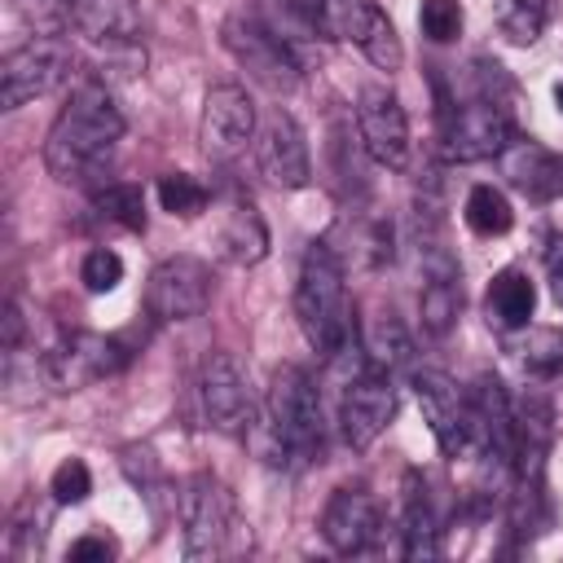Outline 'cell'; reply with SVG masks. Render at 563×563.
<instances>
[{"label": "cell", "instance_id": "836d02e7", "mask_svg": "<svg viewBox=\"0 0 563 563\" xmlns=\"http://www.w3.org/2000/svg\"><path fill=\"white\" fill-rule=\"evenodd\" d=\"M44 532H48V510H35V501H22V510H18L13 528H9V554L13 559L40 554Z\"/></svg>", "mask_w": 563, "mask_h": 563}, {"label": "cell", "instance_id": "30bf717a", "mask_svg": "<svg viewBox=\"0 0 563 563\" xmlns=\"http://www.w3.org/2000/svg\"><path fill=\"white\" fill-rule=\"evenodd\" d=\"M128 347L110 334H97V330H70L53 343V352L44 356L48 365V378L57 391H79L88 383H101L110 374H119L128 365Z\"/></svg>", "mask_w": 563, "mask_h": 563}, {"label": "cell", "instance_id": "484cf974", "mask_svg": "<svg viewBox=\"0 0 563 563\" xmlns=\"http://www.w3.org/2000/svg\"><path fill=\"white\" fill-rule=\"evenodd\" d=\"M123 471H128V479L141 488V497L150 501V510L154 515H163L167 506H176L180 497L172 493V484L163 479V466H158V457H154V449H145V444H128L123 449Z\"/></svg>", "mask_w": 563, "mask_h": 563}, {"label": "cell", "instance_id": "f1b7e54d", "mask_svg": "<svg viewBox=\"0 0 563 563\" xmlns=\"http://www.w3.org/2000/svg\"><path fill=\"white\" fill-rule=\"evenodd\" d=\"M462 216H466L471 233H479V238H501L515 224V211H510V202L497 185H471Z\"/></svg>", "mask_w": 563, "mask_h": 563}, {"label": "cell", "instance_id": "7402d4cb", "mask_svg": "<svg viewBox=\"0 0 563 563\" xmlns=\"http://www.w3.org/2000/svg\"><path fill=\"white\" fill-rule=\"evenodd\" d=\"M484 308H488V321H497L501 330H523V325L532 321V308H537V286L528 282V273L501 268V273L488 282Z\"/></svg>", "mask_w": 563, "mask_h": 563}, {"label": "cell", "instance_id": "d590c367", "mask_svg": "<svg viewBox=\"0 0 563 563\" xmlns=\"http://www.w3.org/2000/svg\"><path fill=\"white\" fill-rule=\"evenodd\" d=\"M519 356H523V365H528V369L550 374V369H559V365H563V334H559V330H537L532 339H523Z\"/></svg>", "mask_w": 563, "mask_h": 563}, {"label": "cell", "instance_id": "f546056e", "mask_svg": "<svg viewBox=\"0 0 563 563\" xmlns=\"http://www.w3.org/2000/svg\"><path fill=\"white\" fill-rule=\"evenodd\" d=\"M545 18H550V4H545V0H501V4H497V26H501V35H506L510 44H519V48H528V44L541 40Z\"/></svg>", "mask_w": 563, "mask_h": 563}, {"label": "cell", "instance_id": "5b68a950", "mask_svg": "<svg viewBox=\"0 0 563 563\" xmlns=\"http://www.w3.org/2000/svg\"><path fill=\"white\" fill-rule=\"evenodd\" d=\"M75 70V53L57 31H40L26 44L9 48L0 62V106L18 110L35 97H48L53 88H62Z\"/></svg>", "mask_w": 563, "mask_h": 563}, {"label": "cell", "instance_id": "3957f363", "mask_svg": "<svg viewBox=\"0 0 563 563\" xmlns=\"http://www.w3.org/2000/svg\"><path fill=\"white\" fill-rule=\"evenodd\" d=\"M295 317L317 356H339L356 339L352 303H347V273L330 242H312L299 264L295 282Z\"/></svg>", "mask_w": 563, "mask_h": 563}, {"label": "cell", "instance_id": "8992f818", "mask_svg": "<svg viewBox=\"0 0 563 563\" xmlns=\"http://www.w3.org/2000/svg\"><path fill=\"white\" fill-rule=\"evenodd\" d=\"M515 136L510 110L479 92L462 106L440 97V141H444V158L449 163H479V158H497Z\"/></svg>", "mask_w": 563, "mask_h": 563}, {"label": "cell", "instance_id": "f35d334b", "mask_svg": "<svg viewBox=\"0 0 563 563\" xmlns=\"http://www.w3.org/2000/svg\"><path fill=\"white\" fill-rule=\"evenodd\" d=\"M13 347H22V308H18V299L4 303V352H13Z\"/></svg>", "mask_w": 563, "mask_h": 563}, {"label": "cell", "instance_id": "44dd1931", "mask_svg": "<svg viewBox=\"0 0 563 563\" xmlns=\"http://www.w3.org/2000/svg\"><path fill=\"white\" fill-rule=\"evenodd\" d=\"M400 554H405V559H435V554H440V523H435V506H431V497H427V484H418V471H409V475H405Z\"/></svg>", "mask_w": 563, "mask_h": 563}, {"label": "cell", "instance_id": "e575fe53", "mask_svg": "<svg viewBox=\"0 0 563 563\" xmlns=\"http://www.w3.org/2000/svg\"><path fill=\"white\" fill-rule=\"evenodd\" d=\"M48 493H53L57 506H79V501L92 493V475H88V466H84L79 457L57 462V471H53V479H48Z\"/></svg>", "mask_w": 563, "mask_h": 563}, {"label": "cell", "instance_id": "4316f807", "mask_svg": "<svg viewBox=\"0 0 563 563\" xmlns=\"http://www.w3.org/2000/svg\"><path fill=\"white\" fill-rule=\"evenodd\" d=\"M92 211L106 224H119L128 233H145V194L136 185H128V180H114V185L97 189L92 194Z\"/></svg>", "mask_w": 563, "mask_h": 563}, {"label": "cell", "instance_id": "5bb4252c", "mask_svg": "<svg viewBox=\"0 0 563 563\" xmlns=\"http://www.w3.org/2000/svg\"><path fill=\"white\" fill-rule=\"evenodd\" d=\"M413 391L422 405V418L440 444L444 457H466L471 453V400L466 387H457L444 369H422L413 374Z\"/></svg>", "mask_w": 563, "mask_h": 563}, {"label": "cell", "instance_id": "d4e9b609", "mask_svg": "<svg viewBox=\"0 0 563 563\" xmlns=\"http://www.w3.org/2000/svg\"><path fill=\"white\" fill-rule=\"evenodd\" d=\"M312 40H347L356 0H282Z\"/></svg>", "mask_w": 563, "mask_h": 563}, {"label": "cell", "instance_id": "ffe728a7", "mask_svg": "<svg viewBox=\"0 0 563 563\" xmlns=\"http://www.w3.org/2000/svg\"><path fill=\"white\" fill-rule=\"evenodd\" d=\"M347 40L369 57V66H378V70H387V75L405 66V44H400V35H396L391 18H387L374 0H356V9H352V26H347Z\"/></svg>", "mask_w": 563, "mask_h": 563}, {"label": "cell", "instance_id": "d6a6232c", "mask_svg": "<svg viewBox=\"0 0 563 563\" xmlns=\"http://www.w3.org/2000/svg\"><path fill=\"white\" fill-rule=\"evenodd\" d=\"M79 282H84V290H92V295L114 290V286L123 282V260H119V251L92 246V251L84 255V264H79Z\"/></svg>", "mask_w": 563, "mask_h": 563}, {"label": "cell", "instance_id": "277c9868", "mask_svg": "<svg viewBox=\"0 0 563 563\" xmlns=\"http://www.w3.org/2000/svg\"><path fill=\"white\" fill-rule=\"evenodd\" d=\"M220 44L229 48V57L273 97H286L299 88L303 79V62L295 53V44L286 35H277L268 22L251 18V13H229L220 22Z\"/></svg>", "mask_w": 563, "mask_h": 563}, {"label": "cell", "instance_id": "ba28073f", "mask_svg": "<svg viewBox=\"0 0 563 563\" xmlns=\"http://www.w3.org/2000/svg\"><path fill=\"white\" fill-rule=\"evenodd\" d=\"M211 303V264L198 255H167L145 282V312L154 321H194Z\"/></svg>", "mask_w": 563, "mask_h": 563}, {"label": "cell", "instance_id": "52a82bcc", "mask_svg": "<svg viewBox=\"0 0 563 563\" xmlns=\"http://www.w3.org/2000/svg\"><path fill=\"white\" fill-rule=\"evenodd\" d=\"M180 523H185V559H220L238 528V506L224 479L198 471L180 488Z\"/></svg>", "mask_w": 563, "mask_h": 563}, {"label": "cell", "instance_id": "9a60e30c", "mask_svg": "<svg viewBox=\"0 0 563 563\" xmlns=\"http://www.w3.org/2000/svg\"><path fill=\"white\" fill-rule=\"evenodd\" d=\"M378 528H383V510L365 484H343L330 493V501L321 510V537L330 550L365 554V550H374Z\"/></svg>", "mask_w": 563, "mask_h": 563}, {"label": "cell", "instance_id": "83f0119b", "mask_svg": "<svg viewBox=\"0 0 563 563\" xmlns=\"http://www.w3.org/2000/svg\"><path fill=\"white\" fill-rule=\"evenodd\" d=\"M365 352H369V369H383V374H396V369H405V365L413 361L409 330H405L391 312H383V317L369 325V343H365Z\"/></svg>", "mask_w": 563, "mask_h": 563}, {"label": "cell", "instance_id": "603a6c76", "mask_svg": "<svg viewBox=\"0 0 563 563\" xmlns=\"http://www.w3.org/2000/svg\"><path fill=\"white\" fill-rule=\"evenodd\" d=\"M220 246L233 264H260L268 255V229L255 211L251 198H233L229 202V216H224V229H220Z\"/></svg>", "mask_w": 563, "mask_h": 563}, {"label": "cell", "instance_id": "ac0fdd59", "mask_svg": "<svg viewBox=\"0 0 563 563\" xmlns=\"http://www.w3.org/2000/svg\"><path fill=\"white\" fill-rule=\"evenodd\" d=\"M471 400V453L510 466L515 449V405L506 400L501 383L493 374H479L475 387L466 391Z\"/></svg>", "mask_w": 563, "mask_h": 563}, {"label": "cell", "instance_id": "d6986e66", "mask_svg": "<svg viewBox=\"0 0 563 563\" xmlns=\"http://www.w3.org/2000/svg\"><path fill=\"white\" fill-rule=\"evenodd\" d=\"M501 158V176L528 194L532 202H550L563 194V158L554 150H545L532 136H510V145L497 154Z\"/></svg>", "mask_w": 563, "mask_h": 563}, {"label": "cell", "instance_id": "ab89813d", "mask_svg": "<svg viewBox=\"0 0 563 563\" xmlns=\"http://www.w3.org/2000/svg\"><path fill=\"white\" fill-rule=\"evenodd\" d=\"M554 106H559V114H563V79L554 84Z\"/></svg>", "mask_w": 563, "mask_h": 563}, {"label": "cell", "instance_id": "9c48e42d", "mask_svg": "<svg viewBox=\"0 0 563 563\" xmlns=\"http://www.w3.org/2000/svg\"><path fill=\"white\" fill-rule=\"evenodd\" d=\"M66 22L88 44H97L106 57H114L123 66V75L145 66V53L136 48L141 13L132 0H66Z\"/></svg>", "mask_w": 563, "mask_h": 563}, {"label": "cell", "instance_id": "7c38bea8", "mask_svg": "<svg viewBox=\"0 0 563 563\" xmlns=\"http://www.w3.org/2000/svg\"><path fill=\"white\" fill-rule=\"evenodd\" d=\"M356 136H361V150L378 167L400 172L409 163V119H405L400 97L387 84H365L361 88V97H356Z\"/></svg>", "mask_w": 563, "mask_h": 563}, {"label": "cell", "instance_id": "cb8c5ba5", "mask_svg": "<svg viewBox=\"0 0 563 563\" xmlns=\"http://www.w3.org/2000/svg\"><path fill=\"white\" fill-rule=\"evenodd\" d=\"M418 312H422V330L444 339L462 312V277H422Z\"/></svg>", "mask_w": 563, "mask_h": 563}, {"label": "cell", "instance_id": "8d00e7d4", "mask_svg": "<svg viewBox=\"0 0 563 563\" xmlns=\"http://www.w3.org/2000/svg\"><path fill=\"white\" fill-rule=\"evenodd\" d=\"M545 282H550V295L563 303V233L545 238Z\"/></svg>", "mask_w": 563, "mask_h": 563}, {"label": "cell", "instance_id": "1f68e13d", "mask_svg": "<svg viewBox=\"0 0 563 563\" xmlns=\"http://www.w3.org/2000/svg\"><path fill=\"white\" fill-rule=\"evenodd\" d=\"M462 22L466 18H462L457 0H422V9H418V26L431 44H453L462 35Z\"/></svg>", "mask_w": 563, "mask_h": 563}, {"label": "cell", "instance_id": "e0dca14e", "mask_svg": "<svg viewBox=\"0 0 563 563\" xmlns=\"http://www.w3.org/2000/svg\"><path fill=\"white\" fill-rule=\"evenodd\" d=\"M202 150L211 158H233L255 136V101L242 84H216L202 101Z\"/></svg>", "mask_w": 563, "mask_h": 563}, {"label": "cell", "instance_id": "4dcf8cb0", "mask_svg": "<svg viewBox=\"0 0 563 563\" xmlns=\"http://www.w3.org/2000/svg\"><path fill=\"white\" fill-rule=\"evenodd\" d=\"M158 202H163V211H172L180 220H194V216L207 211L211 189L198 176H189V172H163L158 176Z\"/></svg>", "mask_w": 563, "mask_h": 563}, {"label": "cell", "instance_id": "8fae6325", "mask_svg": "<svg viewBox=\"0 0 563 563\" xmlns=\"http://www.w3.org/2000/svg\"><path fill=\"white\" fill-rule=\"evenodd\" d=\"M198 405L207 427L224 431V435H246L255 422V405H251V383L246 369L238 365V356L229 352H211L198 369Z\"/></svg>", "mask_w": 563, "mask_h": 563}, {"label": "cell", "instance_id": "4fadbf2b", "mask_svg": "<svg viewBox=\"0 0 563 563\" xmlns=\"http://www.w3.org/2000/svg\"><path fill=\"white\" fill-rule=\"evenodd\" d=\"M396 418V383L383 369H361L356 378H347L343 400H339V431L347 440V449H369Z\"/></svg>", "mask_w": 563, "mask_h": 563}, {"label": "cell", "instance_id": "2e32d148", "mask_svg": "<svg viewBox=\"0 0 563 563\" xmlns=\"http://www.w3.org/2000/svg\"><path fill=\"white\" fill-rule=\"evenodd\" d=\"M255 158L260 172L277 185V189H303L312 180V158H308V136L295 123L290 110H273L255 136Z\"/></svg>", "mask_w": 563, "mask_h": 563}, {"label": "cell", "instance_id": "7a4b0ae2", "mask_svg": "<svg viewBox=\"0 0 563 563\" xmlns=\"http://www.w3.org/2000/svg\"><path fill=\"white\" fill-rule=\"evenodd\" d=\"M264 431H268V462L277 466H308L325 453V413L321 387L303 365H277L268 396H264Z\"/></svg>", "mask_w": 563, "mask_h": 563}, {"label": "cell", "instance_id": "74e56055", "mask_svg": "<svg viewBox=\"0 0 563 563\" xmlns=\"http://www.w3.org/2000/svg\"><path fill=\"white\" fill-rule=\"evenodd\" d=\"M66 559L70 563H84V559H114V541L110 537H79V541H70V550H66Z\"/></svg>", "mask_w": 563, "mask_h": 563}, {"label": "cell", "instance_id": "6da1fadb", "mask_svg": "<svg viewBox=\"0 0 563 563\" xmlns=\"http://www.w3.org/2000/svg\"><path fill=\"white\" fill-rule=\"evenodd\" d=\"M123 136V110L114 106L110 88L97 79H84L70 88L66 106L57 110L48 141H44V167L57 180H88L119 145Z\"/></svg>", "mask_w": 563, "mask_h": 563}]
</instances>
